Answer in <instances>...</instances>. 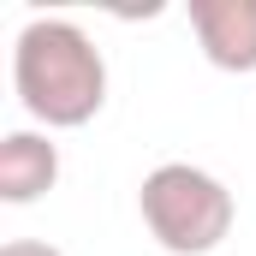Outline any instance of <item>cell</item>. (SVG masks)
I'll return each mask as SVG.
<instances>
[{
	"label": "cell",
	"mask_w": 256,
	"mask_h": 256,
	"mask_svg": "<svg viewBox=\"0 0 256 256\" xmlns=\"http://www.w3.org/2000/svg\"><path fill=\"white\" fill-rule=\"evenodd\" d=\"M60 185V143L48 131H6L0 137V202L24 208Z\"/></svg>",
	"instance_id": "obj_4"
},
{
	"label": "cell",
	"mask_w": 256,
	"mask_h": 256,
	"mask_svg": "<svg viewBox=\"0 0 256 256\" xmlns=\"http://www.w3.org/2000/svg\"><path fill=\"white\" fill-rule=\"evenodd\" d=\"M0 256H66V250H54V244H42V238H12Z\"/></svg>",
	"instance_id": "obj_5"
},
{
	"label": "cell",
	"mask_w": 256,
	"mask_h": 256,
	"mask_svg": "<svg viewBox=\"0 0 256 256\" xmlns=\"http://www.w3.org/2000/svg\"><path fill=\"white\" fill-rule=\"evenodd\" d=\"M191 30L214 72H256V0H191Z\"/></svg>",
	"instance_id": "obj_3"
},
{
	"label": "cell",
	"mask_w": 256,
	"mask_h": 256,
	"mask_svg": "<svg viewBox=\"0 0 256 256\" xmlns=\"http://www.w3.org/2000/svg\"><path fill=\"white\" fill-rule=\"evenodd\" d=\"M12 90L48 131H78L108 108V60L72 18H30L12 42Z\"/></svg>",
	"instance_id": "obj_1"
},
{
	"label": "cell",
	"mask_w": 256,
	"mask_h": 256,
	"mask_svg": "<svg viewBox=\"0 0 256 256\" xmlns=\"http://www.w3.org/2000/svg\"><path fill=\"white\" fill-rule=\"evenodd\" d=\"M137 214L149 226V238L167 256H208L232 238V220H238V202L232 191L191 161H161L143 191H137Z\"/></svg>",
	"instance_id": "obj_2"
}]
</instances>
